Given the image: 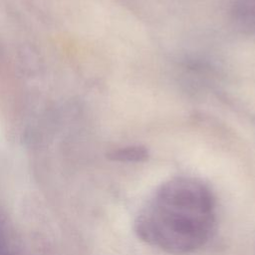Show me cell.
I'll return each mask as SVG.
<instances>
[{"mask_svg":"<svg viewBox=\"0 0 255 255\" xmlns=\"http://www.w3.org/2000/svg\"><path fill=\"white\" fill-rule=\"evenodd\" d=\"M111 157L124 162H141L147 159L148 150L142 145H128L115 150Z\"/></svg>","mask_w":255,"mask_h":255,"instance_id":"2","label":"cell"},{"mask_svg":"<svg viewBox=\"0 0 255 255\" xmlns=\"http://www.w3.org/2000/svg\"><path fill=\"white\" fill-rule=\"evenodd\" d=\"M215 198L200 179L178 176L163 182L137 215L140 240L171 254L191 253L210 238Z\"/></svg>","mask_w":255,"mask_h":255,"instance_id":"1","label":"cell"}]
</instances>
